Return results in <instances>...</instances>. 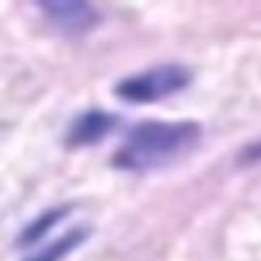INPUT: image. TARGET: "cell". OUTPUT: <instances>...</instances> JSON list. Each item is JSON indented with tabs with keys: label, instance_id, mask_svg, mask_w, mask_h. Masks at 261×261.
<instances>
[{
	"label": "cell",
	"instance_id": "cell-1",
	"mask_svg": "<svg viewBox=\"0 0 261 261\" xmlns=\"http://www.w3.org/2000/svg\"><path fill=\"white\" fill-rule=\"evenodd\" d=\"M201 136L204 128L196 120H141L113 154V167L136 175L160 170L188 154Z\"/></svg>",
	"mask_w": 261,
	"mask_h": 261
},
{
	"label": "cell",
	"instance_id": "cell-2",
	"mask_svg": "<svg viewBox=\"0 0 261 261\" xmlns=\"http://www.w3.org/2000/svg\"><path fill=\"white\" fill-rule=\"evenodd\" d=\"M191 68L178 63H165L154 65V68L139 71L134 76H125L115 84V97L130 105H146V102H157L165 97H172L183 92L191 84Z\"/></svg>",
	"mask_w": 261,
	"mask_h": 261
},
{
	"label": "cell",
	"instance_id": "cell-3",
	"mask_svg": "<svg viewBox=\"0 0 261 261\" xmlns=\"http://www.w3.org/2000/svg\"><path fill=\"white\" fill-rule=\"evenodd\" d=\"M37 8L58 32L68 37L89 34L102 21L99 11L92 3H81V0H39Z\"/></svg>",
	"mask_w": 261,
	"mask_h": 261
},
{
	"label": "cell",
	"instance_id": "cell-4",
	"mask_svg": "<svg viewBox=\"0 0 261 261\" xmlns=\"http://www.w3.org/2000/svg\"><path fill=\"white\" fill-rule=\"evenodd\" d=\"M120 125V118L107 110H84L79 113L68 130H65V149H84L94 146L102 139H107Z\"/></svg>",
	"mask_w": 261,
	"mask_h": 261
},
{
	"label": "cell",
	"instance_id": "cell-5",
	"mask_svg": "<svg viewBox=\"0 0 261 261\" xmlns=\"http://www.w3.org/2000/svg\"><path fill=\"white\" fill-rule=\"evenodd\" d=\"M86 238H89V230L86 227H73L68 232H63L60 238H55V241H50L45 248H39L37 253H32L24 261H63V258H68Z\"/></svg>",
	"mask_w": 261,
	"mask_h": 261
},
{
	"label": "cell",
	"instance_id": "cell-6",
	"mask_svg": "<svg viewBox=\"0 0 261 261\" xmlns=\"http://www.w3.org/2000/svg\"><path fill=\"white\" fill-rule=\"evenodd\" d=\"M71 204H65V206H55V209H47L45 214H39L37 220H32L24 230L18 232V246H24V248H29V246H34V243H39L42 238H47L50 235V230L60 222V220H65V217L71 214Z\"/></svg>",
	"mask_w": 261,
	"mask_h": 261
}]
</instances>
